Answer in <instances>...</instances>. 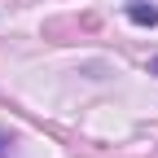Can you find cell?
<instances>
[{
  "label": "cell",
  "instance_id": "6da1fadb",
  "mask_svg": "<svg viewBox=\"0 0 158 158\" xmlns=\"http://www.w3.org/2000/svg\"><path fill=\"white\" fill-rule=\"evenodd\" d=\"M127 18H132L136 27H154L158 22V9L149 5V0H132V5H127Z\"/></svg>",
  "mask_w": 158,
  "mask_h": 158
},
{
  "label": "cell",
  "instance_id": "7a4b0ae2",
  "mask_svg": "<svg viewBox=\"0 0 158 158\" xmlns=\"http://www.w3.org/2000/svg\"><path fill=\"white\" fill-rule=\"evenodd\" d=\"M5 154H9V141H5V136H0V158H5Z\"/></svg>",
  "mask_w": 158,
  "mask_h": 158
}]
</instances>
